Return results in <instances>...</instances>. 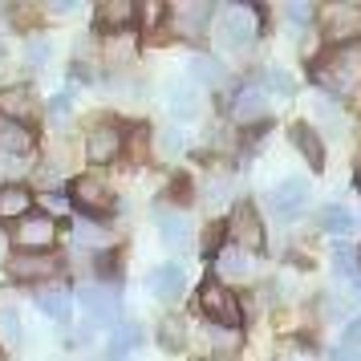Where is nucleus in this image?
Instances as JSON below:
<instances>
[{
	"label": "nucleus",
	"instance_id": "11",
	"mask_svg": "<svg viewBox=\"0 0 361 361\" xmlns=\"http://www.w3.org/2000/svg\"><path fill=\"white\" fill-rule=\"evenodd\" d=\"M147 288L159 296V300L175 305V300H183V293H187V272H183L179 264H159L147 276Z\"/></svg>",
	"mask_w": 361,
	"mask_h": 361
},
{
	"label": "nucleus",
	"instance_id": "32",
	"mask_svg": "<svg viewBox=\"0 0 361 361\" xmlns=\"http://www.w3.org/2000/svg\"><path fill=\"white\" fill-rule=\"evenodd\" d=\"M228 195H231V179L228 175H212V179L203 183V203H207V207H224Z\"/></svg>",
	"mask_w": 361,
	"mask_h": 361
},
{
	"label": "nucleus",
	"instance_id": "20",
	"mask_svg": "<svg viewBox=\"0 0 361 361\" xmlns=\"http://www.w3.org/2000/svg\"><path fill=\"white\" fill-rule=\"evenodd\" d=\"M154 224H159V235H163L166 247H187L191 244V224H187V215L183 212L163 207V212L154 215Z\"/></svg>",
	"mask_w": 361,
	"mask_h": 361
},
{
	"label": "nucleus",
	"instance_id": "25",
	"mask_svg": "<svg viewBox=\"0 0 361 361\" xmlns=\"http://www.w3.org/2000/svg\"><path fill=\"white\" fill-rule=\"evenodd\" d=\"M37 309L45 312L49 321H57V325H69V293L66 288H45V293H37Z\"/></svg>",
	"mask_w": 361,
	"mask_h": 361
},
{
	"label": "nucleus",
	"instance_id": "24",
	"mask_svg": "<svg viewBox=\"0 0 361 361\" xmlns=\"http://www.w3.org/2000/svg\"><path fill=\"white\" fill-rule=\"evenodd\" d=\"M0 150H4V154H29V150H33V130L20 126V122L0 118Z\"/></svg>",
	"mask_w": 361,
	"mask_h": 361
},
{
	"label": "nucleus",
	"instance_id": "1",
	"mask_svg": "<svg viewBox=\"0 0 361 361\" xmlns=\"http://www.w3.org/2000/svg\"><path fill=\"white\" fill-rule=\"evenodd\" d=\"M312 73H317V85L329 90L333 98L353 94L361 85V41H353V45H333Z\"/></svg>",
	"mask_w": 361,
	"mask_h": 361
},
{
	"label": "nucleus",
	"instance_id": "40",
	"mask_svg": "<svg viewBox=\"0 0 361 361\" xmlns=\"http://www.w3.org/2000/svg\"><path fill=\"white\" fill-rule=\"evenodd\" d=\"M345 349H361V317H353L345 329Z\"/></svg>",
	"mask_w": 361,
	"mask_h": 361
},
{
	"label": "nucleus",
	"instance_id": "33",
	"mask_svg": "<svg viewBox=\"0 0 361 361\" xmlns=\"http://www.w3.org/2000/svg\"><path fill=\"white\" fill-rule=\"evenodd\" d=\"M73 240L85 247H106L110 244V231L98 228V224H73Z\"/></svg>",
	"mask_w": 361,
	"mask_h": 361
},
{
	"label": "nucleus",
	"instance_id": "21",
	"mask_svg": "<svg viewBox=\"0 0 361 361\" xmlns=\"http://www.w3.org/2000/svg\"><path fill=\"white\" fill-rule=\"evenodd\" d=\"M33 215V191L20 183H4L0 187V219H25Z\"/></svg>",
	"mask_w": 361,
	"mask_h": 361
},
{
	"label": "nucleus",
	"instance_id": "9",
	"mask_svg": "<svg viewBox=\"0 0 361 361\" xmlns=\"http://www.w3.org/2000/svg\"><path fill=\"white\" fill-rule=\"evenodd\" d=\"M8 276L13 280H49L61 272V260L49 256V252H17V256H8Z\"/></svg>",
	"mask_w": 361,
	"mask_h": 361
},
{
	"label": "nucleus",
	"instance_id": "23",
	"mask_svg": "<svg viewBox=\"0 0 361 361\" xmlns=\"http://www.w3.org/2000/svg\"><path fill=\"white\" fill-rule=\"evenodd\" d=\"M166 106H171V114L179 118V122H191V118L199 114V90L191 82H171Z\"/></svg>",
	"mask_w": 361,
	"mask_h": 361
},
{
	"label": "nucleus",
	"instance_id": "5",
	"mask_svg": "<svg viewBox=\"0 0 361 361\" xmlns=\"http://www.w3.org/2000/svg\"><path fill=\"white\" fill-rule=\"evenodd\" d=\"M228 244L244 247L247 256L264 247V219H260V212H256L252 203H240V207H231V219H228Z\"/></svg>",
	"mask_w": 361,
	"mask_h": 361
},
{
	"label": "nucleus",
	"instance_id": "27",
	"mask_svg": "<svg viewBox=\"0 0 361 361\" xmlns=\"http://www.w3.org/2000/svg\"><path fill=\"white\" fill-rule=\"evenodd\" d=\"M333 272H337V280H341V284L361 288V264H357V256H353L349 247H337V252H333Z\"/></svg>",
	"mask_w": 361,
	"mask_h": 361
},
{
	"label": "nucleus",
	"instance_id": "37",
	"mask_svg": "<svg viewBox=\"0 0 361 361\" xmlns=\"http://www.w3.org/2000/svg\"><path fill=\"white\" fill-rule=\"evenodd\" d=\"M159 337H163V345H171V349H179V345H183V321H163V329H159Z\"/></svg>",
	"mask_w": 361,
	"mask_h": 361
},
{
	"label": "nucleus",
	"instance_id": "17",
	"mask_svg": "<svg viewBox=\"0 0 361 361\" xmlns=\"http://www.w3.org/2000/svg\"><path fill=\"white\" fill-rule=\"evenodd\" d=\"M37 114V98L25 90V85H13V90H0V118H8V122H29Z\"/></svg>",
	"mask_w": 361,
	"mask_h": 361
},
{
	"label": "nucleus",
	"instance_id": "2",
	"mask_svg": "<svg viewBox=\"0 0 361 361\" xmlns=\"http://www.w3.org/2000/svg\"><path fill=\"white\" fill-rule=\"evenodd\" d=\"M260 8H252V4H228V8H219V45L224 49H247L256 37H260Z\"/></svg>",
	"mask_w": 361,
	"mask_h": 361
},
{
	"label": "nucleus",
	"instance_id": "13",
	"mask_svg": "<svg viewBox=\"0 0 361 361\" xmlns=\"http://www.w3.org/2000/svg\"><path fill=\"white\" fill-rule=\"evenodd\" d=\"M85 154L94 163H114L118 154H122V130H118L114 122H98L90 130V138H85Z\"/></svg>",
	"mask_w": 361,
	"mask_h": 361
},
{
	"label": "nucleus",
	"instance_id": "4",
	"mask_svg": "<svg viewBox=\"0 0 361 361\" xmlns=\"http://www.w3.org/2000/svg\"><path fill=\"white\" fill-rule=\"evenodd\" d=\"M199 312H203L207 321H215V325H224V329H235L244 321V309H240L235 293H228L219 280H207V284L199 288Z\"/></svg>",
	"mask_w": 361,
	"mask_h": 361
},
{
	"label": "nucleus",
	"instance_id": "26",
	"mask_svg": "<svg viewBox=\"0 0 361 361\" xmlns=\"http://www.w3.org/2000/svg\"><path fill=\"white\" fill-rule=\"evenodd\" d=\"M321 228H325L329 235H349V231L357 228V219H353V212H349V207H341V203H329L325 212H321Z\"/></svg>",
	"mask_w": 361,
	"mask_h": 361
},
{
	"label": "nucleus",
	"instance_id": "45",
	"mask_svg": "<svg viewBox=\"0 0 361 361\" xmlns=\"http://www.w3.org/2000/svg\"><path fill=\"white\" fill-rule=\"evenodd\" d=\"M357 187H361V163H357Z\"/></svg>",
	"mask_w": 361,
	"mask_h": 361
},
{
	"label": "nucleus",
	"instance_id": "42",
	"mask_svg": "<svg viewBox=\"0 0 361 361\" xmlns=\"http://www.w3.org/2000/svg\"><path fill=\"white\" fill-rule=\"evenodd\" d=\"M45 207H49V212H69V199L57 195V191H49V195H45Z\"/></svg>",
	"mask_w": 361,
	"mask_h": 361
},
{
	"label": "nucleus",
	"instance_id": "18",
	"mask_svg": "<svg viewBox=\"0 0 361 361\" xmlns=\"http://www.w3.org/2000/svg\"><path fill=\"white\" fill-rule=\"evenodd\" d=\"M288 138H293V147L300 150V159H305L312 171H321V166H325V147H321V134L312 130V126L296 122V126H288Z\"/></svg>",
	"mask_w": 361,
	"mask_h": 361
},
{
	"label": "nucleus",
	"instance_id": "16",
	"mask_svg": "<svg viewBox=\"0 0 361 361\" xmlns=\"http://www.w3.org/2000/svg\"><path fill=\"white\" fill-rule=\"evenodd\" d=\"M215 276H219V284L224 280H244L247 272H252V256H247L244 247H235V244H224L219 252H215Z\"/></svg>",
	"mask_w": 361,
	"mask_h": 361
},
{
	"label": "nucleus",
	"instance_id": "22",
	"mask_svg": "<svg viewBox=\"0 0 361 361\" xmlns=\"http://www.w3.org/2000/svg\"><path fill=\"white\" fill-rule=\"evenodd\" d=\"M134 49H138V41H134V33H106L102 37V61L106 66H134Z\"/></svg>",
	"mask_w": 361,
	"mask_h": 361
},
{
	"label": "nucleus",
	"instance_id": "12",
	"mask_svg": "<svg viewBox=\"0 0 361 361\" xmlns=\"http://www.w3.org/2000/svg\"><path fill=\"white\" fill-rule=\"evenodd\" d=\"M212 17H215L212 0H187V4H179V8L171 13V25H175L179 37H199L203 29H207Z\"/></svg>",
	"mask_w": 361,
	"mask_h": 361
},
{
	"label": "nucleus",
	"instance_id": "19",
	"mask_svg": "<svg viewBox=\"0 0 361 361\" xmlns=\"http://www.w3.org/2000/svg\"><path fill=\"white\" fill-rule=\"evenodd\" d=\"M142 345V329L134 325V321H118L114 333H110V341H106V357L110 361H126Z\"/></svg>",
	"mask_w": 361,
	"mask_h": 361
},
{
	"label": "nucleus",
	"instance_id": "15",
	"mask_svg": "<svg viewBox=\"0 0 361 361\" xmlns=\"http://www.w3.org/2000/svg\"><path fill=\"white\" fill-rule=\"evenodd\" d=\"M268 118V94L264 90H240L235 98H231V122H240V126H252V122H264Z\"/></svg>",
	"mask_w": 361,
	"mask_h": 361
},
{
	"label": "nucleus",
	"instance_id": "41",
	"mask_svg": "<svg viewBox=\"0 0 361 361\" xmlns=\"http://www.w3.org/2000/svg\"><path fill=\"white\" fill-rule=\"evenodd\" d=\"M98 272H106V276H114V272H118V256H114V252L98 256Z\"/></svg>",
	"mask_w": 361,
	"mask_h": 361
},
{
	"label": "nucleus",
	"instance_id": "34",
	"mask_svg": "<svg viewBox=\"0 0 361 361\" xmlns=\"http://www.w3.org/2000/svg\"><path fill=\"white\" fill-rule=\"evenodd\" d=\"M0 337L4 345H20V317L13 305H0Z\"/></svg>",
	"mask_w": 361,
	"mask_h": 361
},
{
	"label": "nucleus",
	"instance_id": "39",
	"mask_svg": "<svg viewBox=\"0 0 361 361\" xmlns=\"http://www.w3.org/2000/svg\"><path fill=\"white\" fill-rule=\"evenodd\" d=\"M317 114L325 118V122H333V126H337V130H341V126H345L341 110H337V106H333V102H317Z\"/></svg>",
	"mask_w": 361,
	"mask_h": 361
},
{
	"label": "nucleus",
	"instance_id": "7",
	"mask_svg": "<svg viewBox=\"0 0 361 361\" xmlns=\"http://www.w3.org/2000/svg\"><path fill=\"white\" fill-rule=\"evenodd\" d=\"M53 240H57L53 215H25V219H17V228H13V244L20 252H49Z\"/></svg>",
	"mask_w": 361,
	"mask_h": 361
},
{
	"label": "nucleus",
	"instance_id": "14",
	"mask_svg": "<svg viewBox=\"0 0 361 361\" xmlns=\"http://www.w3.org/2000/svg\"><path fill=\"white\" fill-rule=\"evenodd\" d=\"M94 20L106 33H130V25L138 20V8H134V0H102Z\"/></svg>",
	"mask_w": 361,
	"mask_h": 361
},
{
	"label": "nucleus",
	"instance_id": "36",
	"mask_svg": "<svg viewBox=\"0 0 361 361\" xmlns=\"http://www.w3.org/2000/svg\"><path fill=\"white\" fill-rule=\"evenodd\" d=\"M69 110H73V98H69V94H53L49 98V122L53 126H66Z\"/></svg>",
	"mask_w": 361,
	"mask_h": 361
},
{
	"label": "nucleus",
	"instance_id": "38",
	"mask_svg": "<svg viewBox=\"0 0 361 361\" xmlns=\"http://www.w3.org/2000/svg\"><path fill=\"white\" fill-rule=\"evenodd\" d=\"M284 13H288V20H296V25H309V20L317 17V13H312V4H305V0H296V4H288Z\"/></svg>",
	"mask_w": 361,
	"mask_h": 361
},
{
	"label": "nucleus",
	"instance_id": "31",
	"mask_svg": "<svg viewBox=\"0 0 361 361\" xmlns=\"http://www.w3.org/2000/svg\"><path fill=\"white\" fill-rule=\"evenodd\" d=\"M212 349H215V361L228 357L240 349V329H224V325H212Z\"/></svg>",
	"mask_w": 361,
	"mask_h": 361
},
{
	"label": "nucleus",
	"instance_id": "30",
	"mask_svg": "<svg viewBox=\"0 0 361 361\" xmlns=\"http://www.w3.org/2000/svg\"><path fill=\"white\" fill-rule=\"evenodd\" d=\"M264 94H276V98H293L296 94V82L284 73V69H264Z\"/></svg>",
	"mask_w": 361,
	"mask_h": 361
},
{
	"label": "nucleus",
	"instance_id": "8",
	"mask_svg": "<svg viewBox=\"0 0 361 361\" xmlns=\"http://www.w3.org/2000/svg\"><path fill=\"white\" fill-rule=\"evenodd\" d=\"M78 300H82L85 317H90L94 325L114 329V325H118V317H122V300H118V293H110V288L85 284V288H78Z\"/></svg>",
	"mask_w": 361,
	"mask_h": 361
},
{
	"label": "nucleus",
	"instance_id": "46",
	"mask_svg": "<svg viewBox=\"0 0 361 361\" xmlns=\"http://www.w3.org/2000/svg\"><path fill=\"white\" fill-rule=\"evenodd\" d=\"M357 264H361V252H357Z\"/></svg>",
	"mask_w": 361,
	"mask_h": 361
},
{
	"label": "nucleus",
	"instance_id": "29",
	"mask_svg": "<svg viewBox=\"0 0 361 361\" xmlns=\"http://www.w3.org/2000/svg\"><path fill=\"white\" fill-rule=\"evenodd\" d=\"M191 78L199 85H224V66L215 57H191Z\"/></svg>",
	"mask_w": 361,
	"mask_h": 361
},
{
	"label": "nucleus",
	"instance_id": "43",
	"mask_svg": "<svg viewBox=\"0 0 361 361\" xmlns=\"http://www.w3.org/2000/svg\"><path fill=\"white\" fill-rule=\"evenodd\" d=\"M329 361H361V349H333V353H329Z\"/></svg>",
	"mask_w": 361,
	"mask_h": 361
},
{
	"label": "nucleus",
	"instance_id": "10",
	"mask_svg": "<svg viewBox=\"0 0 361 361\" xmlns=\"http://www.w3.org/2000/svg\"><path fill=\"white\" fill-rule=\"evenodd\" d=\"M309 199H312V191H309L305 179H284L276 191L268 195V207H272L280 219H296V215L309 207Z\"/></svg>",
	"mask_w": 361,
	"mask_h": 361
},
{
	"label": "nucleus",
	"instance_id": "3",
	"mask_svg": "<svg viewBox=\"0 0 361 361\" xmlns=\"http://www.w3.org/2000/svg\"><path fill=\"white\" fill-rule=\"evenodd\" d=\"M321 29L333 45H353L361 41V4L357 0H337L321 13Z\"/></svg>",
	"mask_w": 361,
	"mask_h": 361
},
{
	"label": "nucleus",
	"instance_id": "44",
	"mask_svg": "<svg viewBox=\"0 0 361 361\" xmlns=\"http://www.w3.org/2000/svg\"><path fill=\"white\" fill-rule=\"evenodd\" d=\"M78 8V0H61V4H53V13H73Z\"/></svg>",
	"mask_w": 361,
	"mask_h": 361
},
{
	"label": "nucleus",
	"instance_id": "6",
	"mask_svg": "<svg viewBox=\"0 0 361 361\" xmlns=\"http://www.w3.org/2000/svg\"><path fill=\"white\" fill-rule=\"evenodd\" d=\"M69 203H78L90 215H106L114 207V191H110V183L102 175H78L73 187H69Z\"/></svg>",
	"mask_w": 361,
	"mask_h": 361
},
{
	"label": "nucleus",
	"instance_id": "35",
	"mask_svg": "<svg viewBox=\"0 0 361 361\" xmlns=\"http://www.w3.org/2000/svg\"><path fill=\"white\" fill-rule=\"evenodd\" d=\"M49 41L45 37H29V45H25V61H29V69H45V61H49Z\"/></svg>",
	"mask_w": 361,
	"mask_h": 361
},
{
	"label": "nucleus",
	"instance_id": "28",
	"mask_svg": "<svg viewBox=\"0 0 361 361\" xmlns=\"http://www.w3.org/2000/svg\"><path fill=\"white\" fill-rule=\"evenodd\" d=\"M154 154H159V159H166V163H171V159H179V154H183V134L175 130V126L154 130Z\"/></svg>",
	"mask_w": 361,
	"mask_h": 361
}]
</instances>
